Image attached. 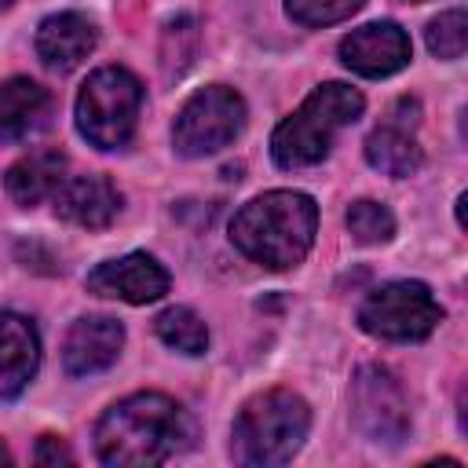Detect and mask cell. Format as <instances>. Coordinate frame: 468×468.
Returning <instances> with one entry per match:
<instances>
[{
    "mask_svg": "<svg viewBox=\"0 0 468 468\" xmlns=\"http://www.w3.org/2000/svg\"><path fill=\"white\" fill-rule=\"evenodd\" d=\"M347 230L358 245H384L395 238V216L388 205L373 201V197H362L347 208Z\"/></svg>",
    "mask_w": 468,
    "mask_h": 468,
    "instance_id": "cell-19",
    "label": "cell"
},
{
    "mask_svg": "<svg viewBox=\"0 0 468 468\" xmlns=\"http://www.w3.org/2000/svg\"><path fill=\"white\" fill-rule=\"evenodd\" d=\"M139 106H143L139 77L128 73L124 66H102L77 91L73 102L77 132L99 150H121L135 135Z\"/></svg>",
    "mask_w": 468,
    "mask_h": 468,
    "instance_id": "cell-5",
    "label": "cell"
},
{
    "mask_svg": "<svg viewBox=\"0 0 468 468\" xmlns=\"http://www.w3.org/2000/svg\"><path fill=\"white\" fill-rule=\"evenodd\" d=\"M351 420L369 442H402L410 435V402L384 366H362L351 380Z\"/></svg>",
    "mask_w": 468,
    "mask_h": 468,
    "instance_id": "cell-8",
    "label": "cell"
},
{
    "mask_svg": "<svg viewBox=\"0 0 468 468\" xmlns=\"http://www.w3.org/2000/svg\"><path fill=\"white\" fill-rule=\"evenodd\" d=\"M439 322H442L439 300L431 296V289L424 282H410V278L384 282L358 307L362 333H369L377 340H395V344L424 340V336H431V329Z\"/></svg>",
    "mask_w": 468,
    "mask_h": 468,
    "instance_id": "cell-7",
    "label": "cell"
},
{
    "mask_svg": "<svg viewBox=\"0 0 468 468\" xmlns=\"http://www.w3.org/2000/svg\"><path fill=\"white\" fill-rule=\"evenodd\" d=\"M311 431V406L289 391V388H271L252 395L238 420H234V461L252 464V468H278L289 464L303 439Z\"/></svg>",
    "mask_w": 468,
    "mask_h": 468,
    "instance_id": "cell-4",
    "label": "cell"
},
{
    "mask_svg": "<svg viewBox=\"0 0 468 468\" xmlns=\"http://www.w3.org/2000/svg\"><path fill=\"white\" fill-rule=\"evenodd\" d=\"M66 168H69V157L62 150H29L7 168L4 186L15 205L33 208L66 183Z\"/></svg>",
    "mask_w": 468,
    "mask_h": 468,
    "instance_id": "cell-15",
    "label": "cell"
},
{
    "mask_svg": "<svg viewBox=\"0 0 468 468\" xmlns=\"http://www.w3.org/2000/svg\"><path fill=\"white\" fill-rule=\"evenodd\" d=\"M124 347V325L110 314H84L62 340V366L69 377H91L117 362Z\"/></svg>",
    "mask_w": 468,
    "mask_h": 468,
    "instance_id": "cell-11",
    "label": "cell"
},
{
    "mask_svg": "<svg viewBox=\"0 0 468 468\" xmlns=\"http://www.w3.org/2000/svg\"><path fill=\"white\" fill-rule=\"evenodd\" d=\"M366 110V99L358 88L344 84V80H329L318 84L300 110H292L274 132H271V157L278 168H311L318 165L333 139L355 124Z\"/></svg>",
    "mask_w": 468,
    "mask_h": 468,
    "instance_id": "cell-3",
    "label": "cell"
},
{
    "mask_svg": "<svg viewBox=\"0 0 468 468\" xmlns=\"http://www.w3.org/2000/svg\"><path fill=\"white\" fill-rule=\"evenodd\" d=\"M11 4H15V0H0V11H4V7H11Z\"/></svg>",
    "mask_w": 468,
    "mask_h": 468,
    "instance_id": "cell-24",
    "label": "cell"
},
{
    "mask_svg": "<svg viewBox=\"0 0 468 468\" xmlns=\"http://www.w3.org/2000/svg\"><path fill=\"white\" fill-rule=\"evenodd\" d=\"M0 464H11V450L0 442Z\"/></svg>",
    "mask_w": 468,
    "mask_h": 468,
    "instance_id": "cell-23",
    "label": "cell"
},
{
    "mask_svg": "<svg viewBox=\"0 0 468 468\" xmlns=\"http://www.w3.org/2000/svg\"><path fill=\"white\" fill-rule=\"evenodd\" d=\"M33 44H37V55H40L44 66L66 73V69L80 66V62L95 51L99 29H95V22H91L88 15H80V11H55V15H48V18L37 26V40H33Z\"/></svg>",
    "mask_w": 468,
    "mask_h": 468,
    "instance_id": "cell-12",
    "label": "cell"
},
{
    "mask_svg": "<svg viewBox=\"0 0 468 468\" xmlns=\"http://www.w3.org/2000/svg\"><path fill=\"white\" fill-rule=\"evenodd\" d=\"M51 113V95L29 77H11L0 80V139L15 143L26 139L29 132L44 128Z\"/></svg>",
    "mask_w": 468,
    "mask_h": 468,
    "instance_id": "cell-16",
    "label": "cell"
},
{
    "mask_svg": "<svg viewBox=\"0 0 468 468\" xmlns=\"http://www.w3.org/2000/svg\"><path fill=\"white\" fill-rule=\"evenodd\" d=\"M413 58V44L399 22H369L340 40V62L358 77H391Z\"/></svg>",
    "mask_w": 468,
    "mask_h": 468,
    "instance_id": "cell-10",
    "label": "cell"
},
{
    "mask_svg": "<svg viewBox=\"0 0 468 468\" xmlns=\"http://www.w3.org/2000/svg\"><path fill=\"white\" fill-rule=\"evenodd\" d=\"M366 161L391 179H410L420 172L424 150L417 146V139L406 124H380L366 139Z\"/></svg>",
    "mask_w": 468,
    "mask_h": 468,
    "instance_id": "cell-17",
    "label": "cell"
},
{
    "mask_svg": "<svg viewBox=\"0 0 468 468\" xmlns=\"http://www.w3.org/2000/svg\"><path fill=\"white\" fill-rule=\"evenodd\" d=\"M40 366V333L26 314H0V402L18 399Z\"/></svg>",
    "mask_w": 468,
    "mask_h": 468,
    "instance_id": "cell-14",
    "label": "cell"
},
{
    "mask_svg": "<svg viewBox=\"0 0 468 468\" xmlns=\"http://www.w3.org/2000/svg\"><path fill=\"white\" fill-rule=\"evenodd\" d=\"M362 4L366 0H285V11L292 22L318 29V26H333V22L351 18Z\"/></svg>",
    "mask_w": 468,
    "mask_h": 468,
    "instance_id": "cell-21",
    "label": "cell"
},
{
    "mask_svg": "<svg viewBox=\"0 0 468 468\" xmlns=\"http://www.w3.org/2000/svg\"><path fill=\"white\" fill-rule=\"evenodd\" d=\"M88 292L102 296V300H124V303H154L168 292L172 278L168 271L150 256V252H128L117 260L99 263L88 278H84Z\"/></svg>",
    "mask_w": 468,
    "mask_h": 468,
    "instance_id": "cell-9",
    "label": "cell"
},
{
    "mask_svg": "<svg viewBox=\"0 0 468 468\" xmlns=\"http://www.w3.org/2000/svg\"><path fill=\"white\" fill-rule=\"evenodd\" d=\"M33 461H37V464H44V468L73 464V450H69L58 435H40V439H37V450H33Z\"/></svg>",
    "mask_w": 468,
    "mask_h": 468,
    "instance_id": "cell-22",
    "label": "cell"
},
{
    "mask_svg": "<svg viewBox=\"0 0 468 468\" xmlns=\"http://www.w3.org/2000/svg\"><path fill=\"white\" fill-rule=\"evenodd\" d=\"M51 201H55V216L58 219H66L73 227H84V230H102L121 212V194L106 176L66 179L51 194Z\"/></svg>",
    "mask_w": 468,
    "mask_h": 468,
    "instance_id": "cell-13",
    "label": "cell"
},
{
    "mask_svg": "<svg viewBox=\"0 0 468 468\" xmlns=\"http://www.w3.org/2000/svg\"><path fill=\"white\" fill-rule=\"evenodd\" d=\"M424 40H428V51L435 58H461L464 48H468V18H464V11L450 7L439 18H431L428 29H424Z\"/></svg>",
    "mask_w": 468,
    "mask_h": 468,
    "instance_id": "cell-20",
    "label": "cell"
},
{
    "mask_svg": "<svg viewBox=\"0 0 468 468\" xmlns=\"http://www.w3.org/2000/svg\"><path fill=\"white\" fill-rule=\"evenodd\" d=\"M318 234V205L303 190H267L238 208L230 223V241L241 256L260 267L285 271L296 267Z\"/></svg>",
    "mask_w": 468,
    "mask_h": 468,
    "instance_id": "cell-2",
    "label": "cell"
},
{
    "mask_svg": "<svg viewBox=\"0 0 468 468\" xmlns=\"http://www.w3.org/2000/svg\"><path fill=\"white\" fill-rule=\"evenodd\" d=\"M245 117V99L234 88L208 84L179 106L172 121V146L179 157H208L241 135Z\"/></svg>",
    "mask_w": 468,
    "mask_h": 468,
    "instance_id": "cell-6",
    "label": "cell"
},
{
    "mask_svg": "<svg viewBox=\"0 0 468 468\" xmlns=\"http://www.w3.org/2000/svg\"><path fill=\"white\" fill-rule=\"evenodd\" d=\"M194 439L186 410L161 391H135L113 402L95 424V453L110 468L165 464Z\"/></svg>",
    "mask_w": 468,
    "mask_h": 468,
    "instance_id": "cell-1",
    "label": "cell"
},
{
    "mask_svg": "<svg viewBox=\"0 0 468 468\" xmlns=\"http://www.w3.org/2000/svg\"><path fill=\"white\" fill-rule=\"evenodd\" d=\"M161 344H168L179 355H205L208 351V325L194 307H168L154 322Z\"/></svg>",
    "mask_w": 468,
    "mask_h": 468,
    "instance_id": "cell-18",
    "label": "cell"
}]
</instances>
